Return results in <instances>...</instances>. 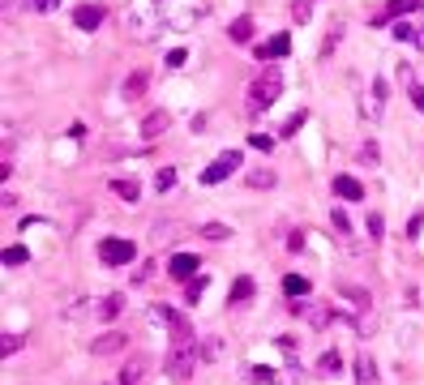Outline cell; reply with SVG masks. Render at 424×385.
<instances>
[{
	"mask_svg": "<svg viewBox=\"0 0 424 385\" xmlns=\"http://www.w3.org/2000/svg\"><path fill=\"white\" fill-rule=\"evenodd\" d=\"M249 189H275V172H249Z\"/></svg>",
	"mask_w": 424,
	"mask_h": 385,
	"instance_id": "24",
	"label": "cell"
},
{
	"mask_svg": "<svg viewBox=\"0 0 424 385\" xmlns=\"http://www.w3.org/2000/svg\"><path fill=\"white\" fill-rule=\"evenodd\" d=\"M279 94H283V73H279V69H261V73L249 82V99H244L249 116H261Z\"/></svg>",
	"mask_w": 424,
	"mask_h": 385,
	"instance_id": "2",
	"label": "cell"
},
{
	"mask_svg": "<svg viewBox=\"0 0 424 385\" xmlns=\"http://www.w3.org/2000/svg\"><path fill=\"white\" fill-rule=\"evenodd\" d=\"M351 368H356V381H360V385H378V364H373V355H360Z\"/></svg>",
	"mask_w": 424,
	"mask_h": 385,
	"instance_id": "13",
	"label": "cell"
},
{
	"mask_svg": "<svg viewBox=\"0 0 424 385\" xmlns=\"http://www.w3.org/2000/svg\"><path fill=\"white\" fill-rule=\"evenodd\" d=\"M249 381H261V385H266V381H275V372H270V368H249Z\"/></svg>",
	"mask_w": 424,
	"mask_h": 385,
	"instance_id": "34",
	"label": "cell"
},
{
	"mask_svg": "<svg viewBox=\"0 0 424 385\" xmlns=\"http://www.w3.org/2000/svg\"><path fill=\"white\" fill-rule=\"evenodd\" d=\"M249 146H253V150H270V146H275V137H266V133H253V137H249Z\"/></svg>",
	"mask_w": 424,
	"mask_h": 385,
	"instance_id": "32",
	"label": "cell"
},
{
	"mask_svg": "<svg viewBox=\"0 0 424 385\" xmlns=\"http://www.w3.org/2000/svg\"><path fill=\"white\" fill-rule=\"evenodd\" d=\"M197 270H201V257H193V253H176L172 261H168V274L176 283H189V279H197Z\"/></svg>",
	"mask_w": 424,
	"mask_h": 385,
	"instance_id": "7",
	"label": "cell"
},
{
	"mask_svg": "<svg viewBox=\"0 0 424 385\" xmlns=\"http://www.w3.org/2000/svg\"><path fill=\"white\" fill-rule=\"evenodd\" d=\"M168 125H172V116H168V112H150V116L142 120V137H146V141L163 137V133H168Z\"/></svg>",
	"mask_w": 424,
	"mask_h": 385,
	"instance_id": "9",
	"label": "cell"
},
{
	"mask_svg": "<svg viewBox=\"0 0 424 385\" xmlns=\"http://www.w3.org/2000/svg\"><path fill=\"white\" fill-rule=\"evenodd\" d=\"M227 39H232V43H249V39H253V18H236V22L227 26Z\"/></svg>",
	"mask_w": 424,
	"mask_h": 385,
	"instance_id": "15",
	"label": "cell"
},
{
	"mask_svg": "<svg viewBox=\"0 0 424 385\" xmlns=\"http://www.w3.org/2000/svg\"><path fill=\"white\" fill-rule=\"evenodd\" d=\"M339 39H343V22H335V26H330V34H326V43H322V61H330V56H335Z\"/></svg>",
	"mask_w": 424,
	"mask_h": 385,
	"instance_id": "21",
	"label": "cell"
},
{
	"mask_svg": "<svg viewBox=\"0 0 424 385\" xmlns=\"http://www.w3.org/2000/svg\"><path fill=\"white\" fill-rule=\"evenodd\" d=\"M172 184H176V168H163V172L154 176V189H158V193H168Z\"/></svg>",
	"mask_w": 424,
	"mask_h": 385,
	"instance_id": "28",
	"label": "cell"
},
{
	"mask_svg": "<svg viewBox=\"0 0 424 385\" xmlns=\"http://www.w3.org/2000/svg\"><path fill=\"white\" fill-rule=\"evenodd\" d=\"M317 372H322V377H339V372H343V360H339V351H326L322 360H317Z\"/></svg>",
	"mask_w": 424,
	"mask_h": 385,
	"instance_id": "20",
	"label": "cell"
},
{
	"mask_svg": "<svg viewBox=\"0 0 424 385\" xmlns=\"http://www.w3.org/2000/svg\"><path fill=\"white\" fill-rule=\"evenodd\" d=\"M390 99V86H386V77H373V86H368V94H364V103H360V116H364V125H378L382 120V103Z\"/></svg>",
	"mask_w": 424,
	"mask_h": 385,
	"instance_id": "3",
	"label": "cell"
},
{
	"mask_svg": "<svg viewBox=\"0 0 424 385\" xmlns=\"http://www.w3.org/2000/svg\"><path fill=\"white\" fill-rule=\"evenodd\" d=\"M112 385H125V381H112Z\"/></svg>",
	"mask_w": 424,
	"mask_h": 385,
	"instance_id": "42",
	"label": "cell"
},
{
	"mask_svg": "<svg viewBox=\"0 0 424 385\" xmlns=\"http://www.w3.org/2000/svg\"><path fill=\"white\" fill-rule=\"evenodd\" d=\"M283 291H287L292 300H304L313 287H308V279H300V274H287V279H283Z\"/></svg>",
	"mask_w": 424,
	"mask_h": 385,
	"instance_id": "18",
	"label": "cell"
},
{
	"mask_svg": "<svg viewBox=\"0 0 424 385\" xmlns=\"http://www.w3.org/2000/svg\"><path fill=\"white\" fill-rule=\"evenodd\" d=\"M411 103H416L420 112H424V86H411Z\"/></svg>",
	"mask_w": 424,
	"mask_h": 385,
	"instance_id": "40",
	"label": "cell"
},
{
	"mask_svg": "<svg viewBox=\"0 0 424 385\" xmlns=\"http://www.w3.org/2000/svg\"><path fill=\"white\" fill-rule=\"evenodd\" d=\"M253 291H257V283H253V279H236V283H232V296H227V304L236 308V304L253 300Z\"/></svg>",
	"mask_w": 424,
	"mask_h": 385,
	"instance_id": "14",
	"label": "cell"
},
{
	"mask_svg": "<svg viewBox=\"0 0 424 385\" xmlns=\"http://www.w3.org/2000/svg\"><path fill=\"white\" fill-rule=\"evenodd\" d=\"M420 227H424V214H411V223H407V236H420Z\"/></svg>",
	"mask_w": 424,
	"mask_h": 385,
	"instance_id": "37",
	"label": "cell"
},
{
	"mask_svg": "<svg viewBox=\"0 0 424 385\" xmlns=\"http://www.w3.org/2000/svg\"><path fill=\"white\" fill-rule=\"evenodd\" d=\"M304 120H308V116H304V112H296V116H292V120H287V125H279V137H296V133H300V125H304Z\"/></svg>",
	"mask_w": 424,
	"mask_h": 385,
	"instance_id": "27",
	"label": "cell"
},
{
	"mask_svg": "<svg viewBox=\"0 0 424 385\" xmlns=\"http://www.w3.org/2000/svg\"><path fill=\"white\" fill-rule=\"evenodd\" d=\"M292 13H296V22H308V5H304V0H296Z\"/></svg>",
	"mask_w": 424,
	"mask_h": 385,
	"instance_id": "38",
	"label": "cell"
},
{
	"mask_svg": "<svg viewBox=\"0 0 424 385\" xmlns=\"http://www.w3.org/2000/svg\"><path fill=\"white\" fill-rule=\"evenodd\" d=\"M125 343H129V339L116 329V334H99V339L90 343V351H94V355H116V351H125Z\"/></svg>",
	"mask_w": 424,
	"mask_h": 385,
	"instance_id": "10",
	"label": "cell"
},
{
	"mask_svg": "<svg viewBox=\"0 0 424 385\" xmlns=\"http://www.w3.org/2000/svg\"><path fill=\"white\" fill-rule=\"evenodd\" d=\"M150 86V73L146 69H137V73H129V82H125V99H142V90Z\"/></svg>",
	"mask_w": 424,
	"mask_h": 385,
	"instance_id": "16",
	"label": "cell"
},
{
	"mask_svg": "<svg viewBox=\"0 0 424 385\" xmlns=\"http://www.w3.org/2000/svg\"><path fill=\"white\" fill-rule=\"evenodd\" d=\"M292 51V39L287 34H270L266 43H257V61H266V65H275V61H283Z\"/></svg>",
	"mask_w": 424,
	"mask_h": 385,
	"instance_id": "8",
	"label": "cell"
},
{
	"mask_svg": "<svg viewBox=\"0 0 424 385\" xmlns=\"http://www.w3.org/2000/svg\"><path fill=\"white\" fill-rule=\"evenodd\" d=\"M150 274H154V265H150V261H146V265H137V270H133V283H146Z\"/></svg>",
	"mask_w": 424,
	"mask_h": 385,
	"instance_id": "35",
	"label": "cell"
},
{
	"mask_svg": "<svg viewBox=\"0 0 424 385\" xmlns=\"http://www.w3.org/2000/svg\"><path fill=\"white\" fill-rule=\"evenodd\" d=\"M142 377H146V360H142V355H133V360L125 364L120 381H125V385H142Z\"/></svg>",
	"mask_w": 424,
	"mask_h": 385,
	"instance_id": "17",
	"label": "cell"
},
{
	"mask_svg": "<svg viewBox=\"0 0 424 385\" xmlns=\"http://www.w3.org/2000/svg\"><path fill=\"white\" fill-rule=\"evenodd\" d=\"M201 296H206V279L197 274V279H189V283H185V304H197Z\"/></svg>",
	"mask_w": 424,
	"mask_h": 385,
	"instance_id": "22",
	"label": "cell"
},
{
	"mask_svg": "<svg viewBox=\"0 0 424 385\" xmlns=\"http://www.w3.org/2000/svg\"><path fill=\"white\" fill-rule=\"evenodd\" d=\"M394 39L411 43V39H416V26H411V22H394Z\"/></svg>",
	"mask_w": 424,
	"mask_h": 385,
	"instance_id": "30",
	"label": "cell"
},
{
	"mask_svg": "<svg viewBox=\"0 0 424 385\" xmlns=\"http://www.w3.org/2000/svg\"><path fill=\"white\" fill-rule=\"evenodd\" d=\"M133 257H137V248H133L129 240H112V236H108V240L99 244V261H103V265H129Z\"/></svg>",
	"mask_w": 424,
	"mask_h": 385,
	"instance_id": "4",
	"label": "cell"
},
{
	"mask_svg": "<svg viewBox=\"0 0 424 385\" xmlns=\"http://www.w3.org/2000/svg\"><path fill=\"white\" fill-rule=\"evenodd\" d=\"M112 193H116L120 201H137V197H142V184H137V180H112Z\"/></svg>",
	"mask_w": 424,
	"mask_h": 385,
	"instance_id": "19",
	"label": "cell"
},
{
	"mask_svg": "<svg viewBox=\"0 0 424 385\" xmlns=\"http://www.w3.org/2000/svg\"><path fill=\"white\" fill-rule=\"evenodd\" d=\"M120 308H125V296H108V300L99 304V317H103V321H112V317H116Z\"/></svg>",
	"mask_w": 424,
	"mask_h": 385,
	"instance_id": "23",
	"label": "cell"
},
{
	"mask_svg": "<svg viewBox=\"0 0 424 385\" xmlns=\"http://www.w3.org/2000/svg\"><path fill=\"white\" fill-rule=\"evenodd\" d=\"M201 236H206V240H227L232 232H227L223 223H206V227H201Z\"/></svg>",
	"mask_w": 424,
	"mask_h": 385,
	"instance_id": "29",
	"label": "cell"
},
{
	"mask_svg": "<svg viewBox=\"0 0 424 385\" xmlns=\"http://www.w3.org/2000/svg\"><path fill=\"white\" fill-rule=\"evenodd\" d=\"M73 22H77L82 30H99V22H103V9H99V5H77Z\"/></svg>",
	"mask_w": 424,
	"mask_h": 385,
	"instance_id": "12",
	"label": "cell"
},
{
	"mask_svg": "<svg viewBox=\"0 0 424 385\" xmlns=\"http://www.w3.org/2000/svg\"><path fill=\"white\" fill-rule=\"evenodd\" d=\"M330 223H335V232H339V236H347V232H351V223H347V214H343V210H335V214H330Z\"/></svg>",
	"mask_w": 424,
	"mask_h": 385,
	"instance_id": "31",
	"label": "cell"
},
{
	"mask_svg": "<svg viewBox=\"0 0 424 385\" xmlns=\"http://www.w3.org/2000/svg\"><path fill=\"white\" fill-rule=\"evenodd\" d=\"M411 43H416V51H424V26H416V39Z\"/></svg>",
	"mask_w": 424,
	"mask_h": 385,
	"instance_id": "41",
	"label": "cell"
},
{
	"mask_svg": "<svg viewBox=\"0 0 424 385\" xmlns=\"http://www.w3.org/2000/svg\"><path fill=\"white\" fill-rule=\"evenodd\" d=\"M26 257H30V253H26L22 244H13V248H5V257H0V261H5V265H26Z\"/></svg>",
	"mask_w": 424,
	"mask_h": 385,
	"instance_id": "26",
	"label": "cell"
},
{
	"mask_svg": "<svg viewBox=\"0 0 424 385\" xmlns=\"http://www.w3.org/2000/svg\"><path fill=\"white\" fill-rule=\"evenodd\" d=\"M168 65H172V69H180V65H185V51H180V47H176V51H168Z\"/></svg>",
	"mask_w": 424,
	"mask_h": 385,
	"instance_id": "39",
	"label": "cell"
},
{
	"mask_svg": "<svg viewBox=\"0 0 424 385\" xmlns=\"http://www.w3.org/2000/svg\"><path fill=\"white\" fill-rule=\"evenodd\" d=\"M18 347H22V339H18V334H5V343H0V355L9 360V351H18Z\"/></svg>",
	"mask_w": 424,
	"mask_h": 385,
	"instance_id": "33",
	"label": "cell"
},
{
	"mask_svg": "<svg viewBox=\"0 0 424 385\" xmlns=\"http://www.w3.org/2000/svg\"><path fill=\"white\" fill-rule=\"evenodd\" d=\"M407 13H424V0H390L386 9H378V13H373V26L399 22V18H407Z\"/></svg>",
	"mask_w": 424,
	"mask_h": 385,
	"instance_id": "6",
	"label": "cell"
},
{
	"mask_svg": "<svg viewBox=\"0 0 424 385\" xmlns=\"http://www.w3.org/2000/svg\"><path fill=\"white\" fill-rule=\"evenodd\" d=\"M150 317H154V321H163V325L172 329L168 372H172L176 381H189V377H193V364L201 360V347H197V329L189 325V317H180V313H176V308H168V304H154V308H150Z\"/></svg>",
	"mask_w": 424,
	"mask_h": 385,
	"instance_id": "1",
	"label": "cell"
},
{
	"mask_svg": "<svg viewBox=\"0 0 424 385\" xmlns=\"http://www.w3.org/2000/svg\"><path fill=\"white\" fill-rule=\"evenodd\" d=\"M330 189H335V197H339V201H360V197H364V184H360V180H351V176H335V184H330Z\"/></svg>",
	"mask_w": 424,
	"mask_h": 385,
	"instance_id": "11",
	"label": "cell"
},
{
	"mask_svg": "<svg viewBox=\"0 0 424 385\" xmlns=\"http://www.w3.org/2000/svg\"><path fill=\"white\" fill-rule=\"evenodd\" d=\"M56 5H61V0H30V9H39V13H51Z\"/></svg>",
	"mask_w": 424,
	"mask_h": 385,
	"instance_id": "36",
	"label": "cell"
},
{
	"mask_svg": "<svg viewBox=\"0 0 424 385\" xmlns=\"http://www.w3.org/2000/svg\"><path fill=\"white\" fill-rule=\"evenodd\" d=\"M236 168H240V154H236V150H227V154H219V158L201 172V184H223Z\"/></svg>",
	"mask_w": 424,
	"mask_h": 385,
	"instance_id": "5",
	"label": "cell"
},
{
	"mask_svg": "<svg viewBox=\"0 0 424 385\" xmlns=\"http://www.w3.org/2000/svg\"><path fill=\"white\" fill-rule=\"evenodd\" d=\"M356 158L364 163V168H378V146H373V141H364V146L356 150Z\"/></svg>",
	"mask_w": 424,
	"mask_h": 385,
	"instance_id": "25",
	"label": "cell"
}]
</instances>
